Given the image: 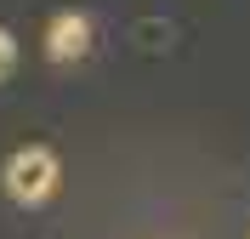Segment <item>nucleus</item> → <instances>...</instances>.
Returning <instances> with one entry per match:
<instances>
[{"mask_svg": "<svg viewBox=\"0 0 250 239\" xmlns=\"http://www.w3.org/2000/svg\"><path fill=\"white\" fill-rule=\"evenodd\" d=\"M85 51H91V17L57 12L51 29H46V57H51V63H80Z\"/></svg>", "mask_w": 250, "mask_h": 239, "instance_id": "2", "label": "nucleus"}, {"mask_svg": "<svg viewBox=\"0 0 250 239\" xmlns=\"http://www.w3.org/2000/svg\"><path fill=\"white\" fill-rule=\"evenodd\" d=\"M6 194H12L17 205H40V199H51L57 194V154L51 148H17L12 159H6Z\"/></svg>", "mask_w": 250, "mask_h": 239, "instance_id": "1", "label": "nucleus"}, {"mask_svg": "<svg viewBox=\"0 0 250 239\" xmlns=\"http://www.w3.org/2000/svg\"><path fill=\"white\" fill-rule=\"evenodd\" d=\"M17 68V40H12V29H0V80Z\"/></svg>", "mask_w": 250, "mask_h": 239, "instance_id": "3", "label": "nucleus"}]
</instances>
